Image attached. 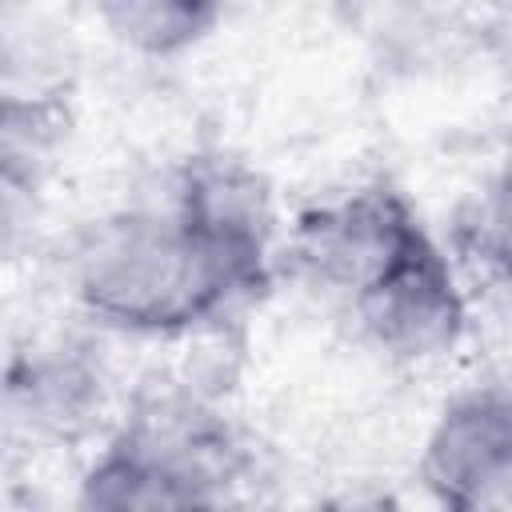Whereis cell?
<instances>
[{
  "label": "cell",
  "instance_id": "obj_6",
  "mask_svg": "<svg viewBox=\"0 0 512 512\" xmlns=\"http://www.w3.org/2000/svg\"><path fill=\"white\" fill-rule=\"evenodd\" d=\"M420 228L424 224L416 220L408 200L376 184L344 200L308 208L296 220V256L320 284L352 300L400 256V248Z\"/></svg>",
  "mask_w": 512,
  "mask_h": 512
},
{
  "label": "cell",
  "instance_id": "obj_2",
  "mask_svg": "<svg viewBox=\"0 0 512 512\" xmlns=\"http://www.w3.org/2000/svg\"><path fill=\"white\" fill-rule=\"evenodd\" d=\"M216 460H224V436L208 420L144 416L88 468L80 504L112 512L216 504Z\"/></svg>",
  "mask_w": 512,
  "mask_h": 512
},
{
  "label": "cell",
  "instance_id": "obj_9",
  "mask_svg": "<svg viewBox=\"0 0 512 512\" xmlns=\"http://www.w3.org/2000/svg\"><path fill=\"white\" fill-rule=\"evenodd\" d=\"M40 224V176L28 152L0 144V272L24 256Z\"/></svg>",
  "mask_w": 512,
  "mask_h": 512
},
{
  "label": "cell",
  "instance_id": "obj_8",
  "mask_svg": "<svg viewBox=\"0 0 512 512\" xmlns=\"http://www.w3.org/2000/svg\"><path fill=\"white\" fill-rule=\"evenodd\" d=\"M96 8L120 44L144 56H176L216 28L224 0H96Z\"/></svg>",
  "mask_w": 512,
  "mask_h": 512
},
{
  "label": "cell",
  "instance_id": "obj_1",
  "mask_svg": "<svg viewBox=\"0 0 512 512\" xmlns=\"http://www.w3.org/2000/svg\"><path fill=\"white\" fill-rule=\"evenodd\" d=\"M76 300L108 328L180 336L268 280L248 272L176 212H120L76 248Z\"/></svg>",
  "mask_w": 512,
  "mask_h": 512
},
{
  "label": "cell",
  "instance_id": "obj_4",
  "mask_svg": "<svg viewBox=\"0 0 512 512\" xmlns=\"http://www.w3.org/2000/svg\"><path fill=\"white\" fill-rule=\"evenodd\" d=\"M420 480L452 512H500L512 504V400L500 384L464 392L436 416Z\"/></svg>",
  "mask_w": 512,
  "mask_h": 512
},
{
  "label": "cell",
  "instance_id": "obj_5",
  "mask_svg": "<svg viewBox=\"0 0 512 512\" xmlns=\"http://www.w3.org/2000/svg\"><path fill=\"white\" fill-rule=\"evenodd\" d=\"M72 80L68 28L40 0H0V144L32 156L60 128Z\"/></svg>",
  "mask_w": 512,
  "mask_h": 512
},
{
  "label": "cell",
  "instance_id": "obj_3",
  "mask_svg": "<svg viewBox=\"0 0 512 512\" xmlns=\"http://www.w3.org/2000/svg\"><path fill=\"white\" fill-rule=\"evenodd\" d=\"M364 332L392 356L424 360L448 352L464 332V296L440 244L420 228L400 256L352 296Z\"/></svg>",
  "mask_w": 512,
  "mask_h": 512
},
{
  "label": "cell",
  "instance_id": "obj_7",
  "mask_svg": "<svg viewBox=\"0 0 512 512\" xmlns=\"http://www.w3.org/2000/svg\"><path fill=\"white\" fill-rule=\"evenodd\" d=\"M172 212L188 220L200 236H208L216 248H224L232 260H240L248 272L268 280V236H272L268 192L240 160L228 156L192 160L180 176Z\"/></svg>",
  "mask_w": 512,
  "mask_h": 512
}]
</instances>
